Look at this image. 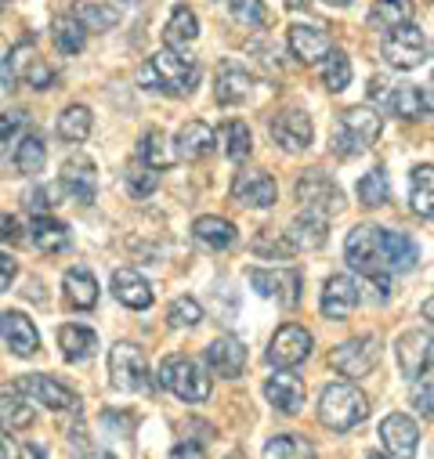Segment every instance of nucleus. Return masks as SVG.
<instances>
[{"label": "nucleus", "instance_id": "nucleus-12", "mask_svg": "<svg viewBox=\"0 0 434 459\" xmlns=\"http://www.w3.org/2000/svg\"><path fill=\"white\" fill-rule=\"evenodd\" d=\"M380 362V340L369 333V336H355V340H344L341 348L330 355V366L341 373V377H366L373 373Z\"/></svg>", "mask_w": 434, "mask_h": 459}, {"label": "nucleus", "instance_id": "nucleus-14", "mask_svg": "<svg viewBox=\"0 0 434 459\" xmlns=\"http://www.w3.org/2000/svg\"><path fill=\"white\" fill-rule=\"evenodd\" d=\"M26 398H33L37 405H44V409H51V412H76L80 409V398H76V391H69L62 380H55V377H40V373H33V377H22L19 384H15Z\"/></svg>", "mask_w": 434, "mask_h": 459}, {"label": "nucleus", "instance_id": "nucleus-46", "mask_svg": "<svg viewBox=\"0 0 434 459\" xmlns=\"http://www.w3.org/2000/svg\"><path fill=\"white\" fill-rule=\"evenodd\" d=\"M387 195H391V185H387V174H384L380 167L369 170V174H362V181H359V203H362V206L377 210V206L387 203Z\"/></svg>", "mask_w": 434, "mask_h": 459}, {"label": "nucleus", "instance_id": "nucleus-62", "mask_svg": "<svg viewBox=\"0 0 434 459\" xmlns=\"http://www.w3.org/2000/svg\"><path fill=\"white\" fill-rule=\"evenodd\" d=\"M366 459H391V455H384V452H369Z\"/></svg>", "mask_w": 434, "mask_h": 459}, {"label": "nucleus", "instance_id": "nucleus-11", "mask_svg": "<svg viewBox=\"0 0 434 459\" xmlns=\"http://www.w3.org/2000/svg\"><path fill=\"white\" fill-rule=\"evenodd\" d=\"M311 333L304 329V325H297V322H286V325H279L275 329V336H272V343H268V366H275V369H293V366H300L308 355H311Z\"/></svg>", "mask_w": 434, "mask_h": 459}, {"label": "nucleus", "instance_id": "nucleus-13", "mask_svg": "<svg viewBox=\"0 0 434 459\" xmlns=\"http://www.w3.org/2000/svg\"><path fill=\"white\" fill-rule=\"evenodd\" d=\"M297 203L300 206H311V210H322V213H341L344 210V192L341 185L322 174V170H304V178L297 181Z\"/></svg>", "mask_w": 434, "mask_h": 459}, {"label": "nucleus", "instance_id": "nucleus-17", "mask_svg": "<svg viewBox=\"0 0 434 459\" xmlns=\"http://www.w3.org/2000/svg\"><path fill=\"white\" fill-rule=\"evenodd\" d=\"M286 44H290L293 58H297V62H304V65L322 62L326 55L334 51L330 33H326L322 26H315V22H293V26H290V33H286Z\"/></svg>", "mask_w": 434, "mask_h": 459}, {"label": "nucleus", "instance_id": "nucleus-57", "mask_svg": "<svg viewBox=\"0 0 434 459\" xmlns=\"http://www.w3.org/2000/svg\"><path fill=\"white\" fill-rule=\"evenodd\" d=\"M15 272H19V268H15V261H12L8 254H0V290H8V286H12Z\"/></svg>", "mask_w": 434, "mask_h": 459}, {"label": "nucleus", "instance_id": "nucleus-56", "mask_svg": "<svg viewBox=\"0 0 434 459\" xmlns=\"http://www.w3.org/2000/svg\"><path fill=\"white\" fill-rule=\"evenodd\" d=\"M0 459H22V445L8 434H0Z\"/></svg>", "mask_w": 434, "mask_h": 459}, {"label": "nucleus", "instance_id": "nucleus-6", "mask_svg": "<svg viewBox=\"0 0 434 459\" xmlns=\"http://www.w3.org/2000/svg\"><path fill=\"white\" fill-rule=\"evenodd\" d=\"M55 80V69L44 65V58H37V44L33 40H22L19 48L8 51L4 58V87L15 91L19 83H30L37 91H48Z\"/></svg>", "mask_w": 434, "mask_h": 459}, {"label": "nucleus", "instance_id": "nucleus-45", "mask_svg": "<svg viewBox=\"0 0 434 459\" xmlns=\"http://www.w3.org/2000/svg\"><path fill=\"white\" fill-rule=\"evenodd\" d=\"M26 127H30V112L26 108H4V112H0V156H4L12 145L22 142Z\"/></svg>", "mask_w": 434, "mask_h": 459}, {"label": "nucleus", "instance_id": "nucleus-28", "mask_svg": "<svg viewBox=\"0 0 434 459\" xmlns=\"http://www.w3.org/2000/svg\"><path fill=\"white\" fill-rule=\"evenodd\" d=\"M250 87H254V76L239 62H225L221 69H217V80H213V98L221 105H239V101H247Z\"/></svg>", "mask_w": 434, "mask_h": 459}, {"label": "nucleus", "instance_id": "nucleus-23", "mask_svg": "<svg viewBox=\"0 0 434 459\" xmlns=\"http://www.w3.org/2000/svg\"><path fill=\"white\" fill-rule=\"evenodd\" d=\"M62 188H65V195H69L73 203L91 206L94 195H98V170H94V163H91L87 156L65 160V163H62Z\"/></svg>", "mask_w": 434, "mask_h": 459}, {"label": "nucleus", "instance_id": "nucleus-7", "mask_svg": "<svg viewBox=\"0 0 434 459\" xmlns=\"http://www.w3.org/2000/svg\"><path fill=\"white\" fill-rule=\"evenodd\" d=\"M369 98L391 112V117H402V120H420L427 105H423V91L412 87V83H387L384 76H373L369 80Z\"/></svg>", "mask_w": 434, "mask_h": 459}, {"label": "nucleus", "instance_id": "nucleus-49", "mask_svg": "<svg viewBox=\"0 0 434 459\" xmlns=\"http://www.w3.org/2000/svg\"><path fill=\"white\" fill-rule=\"evenodd\" d=\"M167 322H170L174 329H195V325L203 322V307H199V300H192V297H178V300L167 307Z\"/></svg>", "mask_w": 434, "mask_h": 459}, {"label": "nucleus", "instance_id": "nucleus-34", "mask_svg": "<svg viewBox=\"0 0 434 459\" xmlns=\"http://www.w3.org/2000/svg\"><path fill=\"white\" fill-rule=\"evenodd\" d=\"M195 37H199V19H195V12H192L188 4H178V8L170 12L167 30H163V44L174 48V51H181V48H188Z\"/></svg>", "mask_w": 434, "mask_h": 459}, {"label": "nucleus", "instance_id": "nucleus-55", "mask_svg": "<svg viewBox=\"0 0 434 459\" xmlns=\"http://www.w3.org/2000/svg\"><path fill=\"white\" fill-rule=\"evenodd\" d=\"M167 459H203V445L199 441H178Z\"/></svg>", "mask_w": 434, "mask_h": 459}, {"label": "nucleus", "instance_id": "nucleus-61", "mask_svg": "<svg viewBox=\"0 0 434 459\" xmlns=\"http://www.w3.org/2000/svg\"><path fill=\"white\" fill-rule=\"evenodd\" d=\"M326 4H334V8H344V4H352V0H326Z\"/></svg>", "mask_w": 434, "mask_h": 459}, {"label": "nucleus", "instance_id": "nucleus-40", "mask_svg": "<svg viewBox=\"0 0 434 459\" xmlns=\"http://www.w3.org/2000/svg\"><path fill=\"white\" fill-rule=\"evenodd\" d=\"M91 124L94 120H91L87 105H69V108H62V117H58V138L69 142V145H80V142H87Z\"/></svg>", "mask_w": 434, "mask_h": 459}, {"label": "nucleus", "instance_id": "nucleus-59", "mask_svg": "<svg viewBox=\"0 0 434 459\" xmlns=\"http://www.w3.org/2000/svg\"><path fill=\"white\" fill-rule=\"evenodd\" d=\"M420 315H423V318H427V322L434 325V297H430V300H423V307H420Z\"/></svg>", "mask_w": 434, "mask_h": 459}, {"label": "nucleus", "instance_id": "nucleus-36", "mask_svg": "<svg viewBox=\"0 0 434 459\" xmlns=\"http://www.w3.org/2000/svg\"><path fill=\"white\" fill-rule=\"evenodd\" d=\"M62 286H65V300L76 311H91L98 304V282H94V275L87 268H69L65 279H62Z\"/></svg>", "mask_w": 434, "mask_h": 459}, {"label": "nucleus", "instance_id": "nucleus-33", "mask_svg": "<svg viewBox=\"0 0 434 459\" xmlns=\"http://www.w3.org/2000/svg\"><path fill=\"white\" fill-rule=\"evenodd\" d=\"M416 261H420V247L405 232H387L384 228V264H387V272L391 275L409 272Z\"/></svg>", "mask_w": 434, "mask_h": 459}, {"label": "nucleus", "instance_id": "nucleus-15", "mask_svg": "<svg viewBox=\"0 0 434 459\" xmlns=\"http://www.w3.org/2000/svg\"><path fill=\"white\" fill-rule=\"evenodd\" d=\"M250 286H254L261 297L279 300V304H286V307H293V304L300 300V272H297V268H275V272H268V268H250Z\"/></svg>", "mask_w": 434, "mask_h": 459}, {"label": "nucleus", "instance_id": "nucleus-27", "mask_svg": "<svg viewBox=\"0 0 434 459\" xmlns=\"http://www.w3.org/2000/svg\"><path fill=\"white\" fill-rule=\"evenodd\" d=\"M213 145H217V134H213L203 120H188V124H181V131H178V138H174V152H178V160H188V163L210 156Z\"/></svg>", "mask_w": 434, "mask_h": 459}, {"label": "nucleus", "instance_id": "nucleus-63", "mask_svg": "<svg viewBox=\"0 0 434 459\" xmlns=\"http://www.w3.org/2000/svg\"><path fill=\"white\" fill-rule=\"evenodd\" d=\"M4 8H8V0H0V12H4Z\"/></svg>", "mask_w": 434, "mask_h": 459}, {"label": "nucleus", "instance_id": "nucleus-48", "mask_svg": "<svg viewBox=\"0 0 434 459\" xmlns=\"http://www.w3.org/2000/svg\"><path fill=\"white\" fill-rule=\"evenodd\" d=\"M127 192L135 195V199H149L156 188H160V170H152V167H145V163H135L131 170H127Z\"/></svg>", "mask_w": 434, "mask_h": 459}, {"label": "nucleus", "instance_id": "nucleus-52", "mask_svg": "<svg viewBox=\"0 0 434 459\" xmlns=\"http://www.w3.org/2000/svg\"><path fill=\"white\" fill-rule=\"evenodd\" d=\"M26 239V228L19 224L15 213H0V243L4 247H19Z\"/></svg>", "mask_w": 434, "mask_h": 459}, {"label": "nucleus", "instance_id": "nucleus-16", "mask_svg": "<svg viewBox=\"0 0 434 459\" xmlns=\"http://www.w3.org/2000/svg\"><path fill=\"white\" fill-rule=\"evenodd\" d=\"M268 131H272V142L282 145L286 152H304V149H311V138H315L311 117H308V112H300V108L279 112V117L268 124Z\"/></svg>", "mask_w": 434, "mask_h": 459}, {"label": "nucleus", "instance_id": "nucleus-2", "mask_svg": "<svg viewBox=\"0 0 434 459\" xmlns=\"http://www.w3.org/2000/svg\"><path fill=\"white\" fill-rule=\"evenodd\" d=\"M369 416V398L355 384H326L318 398V423L330 430H352Z\"/></svg>", "mask_w": 434, "mask_h": 459}, {"label": "nucleus", "instance_id": "nucleus-20", "mask_svg": "<svg viewBox=\"0 0 434 459\" xmlns=\"http://www.w3.org/2000/svg\"><path fill=\"white\" fill-rule=\"evenodd\" d=\"M247 348H243V340L236 336H213L206 343V366L217 373V377H225V380H236L243 369H247Z\"/></svg>", "mask_w": 434, "mask_h": 459}, {"label": "nucleus", "instance_id": "nucleus-53", "mask_svg": "<svg viewBox=\"0 0 434 459\" xmlns=\"http://www.w3.org/2000/svg\"><path fill=\"white\" fill-rule=\"evenodd\" d=\"M26 199H30L26 206H30V210H33L37 217H40V213H48V210L55 206V203H51V188H33V192H30Z\"/></svg>", "mask_w": 434, "mask_h": 459}, {"label": "nucleus", "instance_id": "nucleus-41", "mask_svg": "<svg viewBox=\"0 0 434 459\" xmlns=\"http://www.w3.org/2000/svg\"><path fill=\"white\" fill-rule=\"evenodd\" d=\"M265 459H315V445L300 434H275L265 445Z\"/></svg>", "mask_w": 434, "mask_h": 459}, {"label": "nucleus", "instance_id": "nucleus-42", "mask_svg": "<svg viewBox=\"0 0 434 459\" xmlns=\"http://www.w3.org/2000/svg\"><path fill=\"white\" fill-rule=\"evenodd\" d=\"M44 163H48V142L44 138H37V134H30V138H22L19 145H15V167H19V174H40L44 170Z\"/></svg>", "mask_w": 434, "mask_h": 459}, {"label": "nucleus", "instance_id": "nucleus-32", "mask_svg": "<svg viewBox=\"0 0 434 459\" xmlns=\"http://www.w3.org/2000/svg\"><path fill=\"white\" fill-rule=\"evenodd\" d=\"M33 420H37L33 402L19 387H4V391H0V427H4V430H26Z\"/></svg>", "mask_w": 434, "mask_h": 459}, {"label": "nucleus", "instance_id": "nucleus-51", "mask_svg": "<svg viewBox=\"0 0 434 459\" xmlns=\"http://www.w3.org/2000/svg\"><path fill=\"white\" fill-rule=\"evenodd\" d=\"M229 12L239 26H265L268 22L261 0H229Z\"/></svg>", "mask_w": 434, "mask_h": 459}, {"label": "nucleus", "instance_id": "nucleus-44", "mask_svg": "<svg viewBox=\"0 0 434 459\" xmlns=\"http://www.w3.org/2000/svg\"><path fill=\"white\" fill-rule=\"evenodd\" d=\"M322 83H326V91H334V94H341L348 83H352V62H348V55L344 51H330L326 55V65H322Z\"/></svg>", "mask_w": 434, "mask_h": 459}, {"label": "nucleus", "instance_id": "nucleus-9", "mask_svg": "<svg viewBox=\"0 0 434 459\" xmlns=\"http://www.w3.org/2000/svg\"><path fill=\"white\" fill-rule=\"evenodd\" d=\"M380 55H384V62L391 69L409 73V69H420L427 62V40H423V33L416 26H398V30H391L384 37Z\"/></svg>", "mask_w": 434, "mask_h": 459}, {"label": "nucleus", "instance_id": "nucleus-10", "mask_svg": "<svg viewBox=\"0 0 434 459\" xmlns=\"http://www.w3.org/2000/svg\"><path fill=\"white\" fill-rule=\"evenodd\" d=\"M395 359H398L402 377L412 384L416 377H423L427 369H434V333H427V329L402 333L398 343H395Z\"/></svg>", "mask_w": 434, "mask_h": 459}, {"label": "nucleus", "instance_id": "nucleus-50", "mask_svg": "<svg viewBox=\"0 0 434 459\" xmlns=\"http://www.w3.org/2000/svg\"><path fill=\"white\" fill-rule=\"evenodd\" d=\"M409 398H412V409H416L423 420H430V423H434V369H427L423 377H416V380H412Z\"/></svg>", "mask_w": 434, "mask_h": 459}, {"label": "nucleus", "instance_id": "nucleus-43", "mask_svg": "<svg viewBox=\"0 0 434 459\" xmlns=\"http://www.w3.org/2000/svg\"><path fill=\"white\" fill-rule=\"evenodd\" d=\"M221 142H225V156L232 163H243L250 152H254V138H250V127L243 120H229L221 127Z\"/></svg>", "mask_w": 434, "mask_h": 459}, {"label": "nucleus", "instance_id": "nucleus-39", "mask_svg": "<svg viewBox=\"0 0 434 459\" xmlns=\"http://www.w3.org/2000/svg\"><path fill=\"white\" fill-rule=\"evenodd\" d=\"M412 0H377L373 12H369V26L373 30H398V26H409L412 19Z\"/></svg>", "mask_w": 434, "mask_h": 459}, {"label": "nucleus", "instance_id": "nucleus-25", "mask_svg": "<svg viewBox=\"0 0 434 459\" xmlns=\"http://www.w3.org/2000/svg\"><path fill=\"white\" fill-rule=\"evenodd\" d=\"M265 398L272 402L275 412H282V416H297V412L304 409L308 391H304V384H300L297 377H290L286 369H279L275 377H268V384H265Z\"/></svg>", "mask_w": 434, "mask_h": 459}, {"label": "nucleus", "instance_id": "nucleus-22", "mask_svg": "<svg viewBox=\"0 0 434 459\" xmlns=\"http://www.w3.org/2000/svg\"><path fill=\"white\" fill-rule=\"evenodd\" d=\"M326 232H330V213L304 206V210L290 221L286 239H290L293 250H318V247L326 243Z\"/></svg>", "mask_w": 434, "mask_h": 459}, {"label": "nucleus", "instance_id": "nucleus-47", "mask_svg": "<svg viewBox=\"0 0 434 459\" xmlns=\"http://www.w3.org/2000/svg\"><path fill=\"white\" fill-rule=\"evenodd\" d=\"M76 19H80L87 30H117L120 8H113V4H80V8H76Z\"/></svg>", "mask_w": 434, "mask_h": 459}, {"label": "nucleus", "instance_id": "nucleus-38", "mask_svg": "<svg viewBox=\"0 0 434 459\" xmlns=\"http://www.w3.org/2000/svg\"><path fill=\"white\" fill-rule=\"evenodd\" d=\"M87 26L76 19V15H58L55 19V26H51V37H55V48L62 51V55H80L83 51V44H87Z\"/></svg>", "mask_w": 434, "mask_h": 459}, {"label": "nucleus", "instance_id": "nucleus-24", "mask_svg": "<svg viewBox=\"0 0 434 459\" xmlns=\"http://www.w3.org/2000/svg\"><path fill=\"white\" fill-rule=\"evenodd\" d=\"M0 336L8 340V348L19 359H33L37 348H40V333H37V325L26 311H4L0 315Z\"/></svg>", "mask_w": 434, "mask_h": 459}, {"label": "nucleus", "instance_id": "nucleus-54", "mask_svg": "<svg viewBox=\"0 0 434 459\" xmlns=\"http://www.w3.org/2000/svg\"><path fill=\"white\" fill-rule=\"evenodd\" d=\"M69 441H76V448H73V459H105V455H101V448H94V445H91V441H87L80 430H76V437L69 434Z\"/></svg>", "mask_w": 434, "mask_h": 459}, {"label": "nucleus", "instance_id": "nucleus-21", "mask_svg": "<svg viewBox=\"0 0 434 459\" xmlns=\"http://www.w3.org/2000/svg\"><path fill=\"white\" fill-rule=\"evenodd\" d=\"M380 441L391 452V459H412L416 455V445H420V427L412 423V416L391 412L380 423Z\"/></svg>", "mask_w": 434, "mask_h": 459}, {"label": "nucleus", "instance_id": "nucleus-18", "mask_svg": "<svg viewBox=\"0 0 434 459\" xmlns=\"http://www.w3.org/2000/svg\"><path fill=\"white\" fill-rule=\"evenodd\" d=\"M232 199H236L239 206L268 210V206H275L279 188H275V181H272L265 170H239L236 181H232Z\"/></svg>", "mask_w": 434, "mask_h": 459}, {"label": "nucleus", "instance_id": "nucleus-29", "mask_svg": "<svg viewBox=\"0 0 434 459\" xmlns=\"http://www.w3.org/2000/svg\"><path fill=\"white\" fill-rule=\"evenodd\" d=\"M192 236L195 243H203L206 250H229L236 243V224L229 217H217V213H203L192 221Z\"/></svg>", "mask_w": 434, "mask_h": 459}, {"label": "nucleus", "instance_id": "nucleus-35", "mask_svg": "<svg viewBox=\"0 0 434 459\" xmlns=\"http://www.w3.org/2000/svg\"><path fill=\"white\" fill-rule=\"evenodd\" d=\"M138 160H142L145 167H152V170H170L174 160H178V152L170 149L167 134H163L160 127H152V131H145L142 142H138Z\"/></svg>", "mask_w": 434, "mask_h": 459}, {"label": "nucleus", "instance_id": "nucleus-60", "mask_svg": "<svg viewBox=\"0 0 434 459\" xmlns=\"http://www.w3.org/2000/svg\"><path fill=\"white\" fill-rule=\"evenodd\" d=\"M290 8H308V0H286Z\"/></svg>", "mask_w": 434, "mask_h": 459}, {"label": "nucleus", "instance_id": "nucleus-58", "mask_svg": "<svg viewBox=\"0 0 434 459\" xmlns=\"http://www.w3.org/2000/svg\"><path fill=\"white\" fill-rule=\"evenodd\" d=\"M423 105H427V112H434V76H430L427 87H423Z\"/></svg>", "mask_w": 434, "mask_h": 459}, {"label": "nucleus", "instance_id": "nucleus-19", "mask_svg": "<svg viewBox=\"0 0 434 459\" xmlns=\"http://www.w3.org/2000/svg\"><path fill=\"white\" fill-rule=\"evenodd\" d=\"M322 315L330 322H344L355 307H359V286L352 275H330L322 286V300H318Z\"/></svg>", "mask_w": 434, "mask_h": 459}, {"label": "nucleus", "instance_id": "nucleus-8", "mask_svg": "<svg viewBox=\"0 0 434 459\" xmlns=\"http://www.w3.org/2000/svg\"><path fill=\"white\" fill-rule=\"evenodd\" d=\"M108 377L120 391H145L149 387V366H145V351L138 343H113L108 348Z\"/></svg>", "mask_w": 434, "mask_h": 459}, {"label": "nucleus", "instance_id": "nucleus-26", "mask_svg": "<svg viewBox=\"0 0 434 459\" xmlns=\"http://www.w3.org/2000/svg\"><path fill=\"white\" fill-rule=\"evenodd\" d=\"M113 297H117L124 307H131V311L152 307V286H149L145 275L135 272V268H117V272H113Z\"/></svg>", "mask_w": 434, "mask_h": 459}, {"label": "nucleus", "instance_id": "nucleus-5", "mask_svg": "<svg viewBox=\"0 0 434 459\" xmlns=\"http://www.w3.org/2000/svg\"><path fill=\"white\" fill-rule=\"evenodd\" d=\"M344 257L366 279L391 275L384 264V228H377V224H355L352 228L348 239H344Z\"/></svg>", "mask_w": 434, "mask_h": 459}, {"label": "nucleus", "instance_id": "nucleus-31", "mask_svg": "<svg viewBox=\"0 0 434 459\" xmlns=\"http://www.w3.org/2000/svg\"><path fill=\"white\" fill-rule=\"evenodd\" d=\"M409 206H412L416 217L434 221V167L430 163L412 167V174H409Z\"/></svg>", "mask_w": 434, "mask_h": 459}, {"label": "nucleus", "instance_id": "nucleus-37", "mask_svg": "<svg viewBox=\"0 0 434 459\" xmlns=\"http://www.w3.org/2000/svg\"><path fill=\"white\" fill-rule=\"evenodd\" d=\"M58 348H62V355L69 362H87L94 355V348H98V336L87 325H62L58 329Z\"/></svg>", "mask_w": 434, "mask_h": 459}, {"label": "nucleus", "instance_id": "nucleus-1", "mask_svg": "<svg viewBox=\"0 0 434 459\" xmlns=\"http://www.w3.org/2000/svg\"><path fill=\"white\" fill-rule=\"evenodd\" d=\"M195 80H199V69L192 58H185L181 51L174 48H160L142 69H138V83L149 87V91H163L170 98H185L195 91Z\"/></svg>", "mask_w": 434, "mask_h": 459}, {"label": "nucleus", "instance_id": "nucleus-30", "mask_svg": "<svg viewBox=\"0 0 434 459\" xmlns=\"http://www.w3.org/2000/svg\"><path fill=\"white\" fill-rule=\"evenodd\" d=\"M30 239H33V247H37L40 254H65V250L73 247L69 228H65L62 221L48 217V213L33 217V224H30Z\"/></svg>", "mask_w": 434, "mask_h": 459}, {"label": "nucleus", "instance_id": "nucleus-3", "mask_svg": "<svg viewBox=\"0 0 434 459\" xmlns=\"http://www.w3.org/2000/svg\"><path fill=\"white\" fill-rule=\"evenodd\" d=\"M384 131V120L369 105H352L341 112V124H337V138H334V149L341 156H355V152H366Z\"/></svg>", "mask_w": 434, "mask_h": 459}, {"label": "nucleus", "instance_id": "nucleus-4", "mask_svg": "<svg viewBox=\"0 0 434 459\" xmlns=\"http://www.w3.org/2000/svg\"><path fill=\"white\" fill-rule=\"evenodd\" d=\"M160 384L178 394L181 402H206L210 398V377L206 369L188 355H170L160 362Z\"/></svg>", "mask_w": 434, "mask_h": 459}]
</instances>
